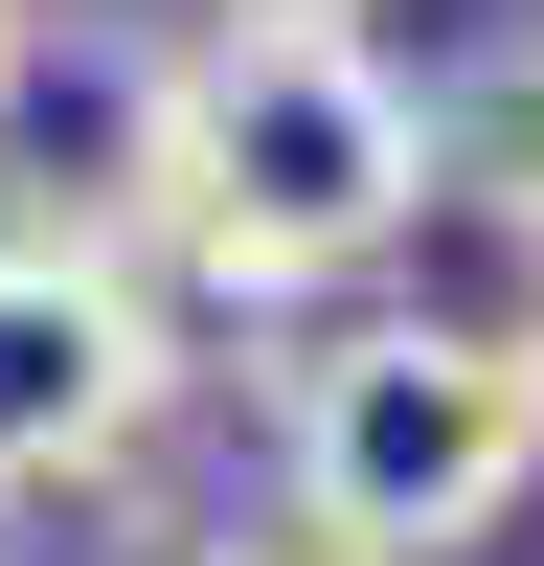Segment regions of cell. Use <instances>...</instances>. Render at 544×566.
<instances>
[{"instance_id": "cell-4", "label": "cell", "mask_w": 544, "mask_h": 566, "mask_svg": "<svg viewBox=\"0 0 544 566\" xmlns=\"http://www.w3.org/2000/svg\"><path fill=\"white\" fill-rule=\"evenodd\" d=\"M205 23H363V0H205Z\"/></svg>"}, {"instance_id": "cell-7", "label": "cell", "mask_w": 544, "mask_h": 566, "mask_svg": "<svg viewBox=\"0 0 544 566\" xmlns=\"http://www.w3.org/2000/svg\"><path fill=\"white\" fill-rule=\"evenodd\" d=\"M0 45H23V0H0Z\"/></svg>"}, {"instance_id": "cell-6", "label": "cell", "mask_w": 544, "mask_h": 566, "mask_svg": "<svg viewBox=\"0 0 544 566\" xmlns=\"http://www.w3.org/2000/svg\"><path fill=\"white\" fill-rule=\"evenodd\" d=\"M205 566H317V544H205Z\"/></svg>"}, {"instance_id": "cell-8", "label": "cell", "mask_w": 544, "mask_h": 566, "mask_svg": "<svg viewBox=\"0 0 544 566\" xmlns=\"http://www.w3.org/2000/svg\"><path fill=\"white\" fill-rule=\"evenodd\" d=\"M0 566H23V544H0Z\"/></svg>"}, {"instance_id": "cell-3", "label": "cell", "mask_w": 544, "mask_h": 566, "mask_svg": "<svg viewBox=\"0 0 544 566\" xmlns=\"http://www.w3.org/2000/svg\"><path fill=\"white\" fill-rule=\"evenodd\" d=\"M159 408H181L159 295H136L114 250H45V227H0V522H23V499H114Z\"/></svg>"}, {"instance_id": "cell-2", "label": "cell", "mask_w": 544, "mask_h": 566, "mask_svg": "<svg viewBox=\"0 0 544 566\" xmlns=\"http://www.w3.org/2000/svg\"><path fill=\"white\" fill-rule=\"evenodd\" d=\"M544 476V386L477 317H317L272 363V499L317 566H453Z\"/></svg>"}, {"instance_id": "cell-1", "label": "cell", "mask_w": 544, "mask_h": 566, "mask_svg": "<svg viewBox=\"0 0 544 566\" xmlns=\"http://www.w3.org/2000/svg\"><path fill=\"white\" fill-rule=\"evenodd\" d=\"M431 91L386 69L363 23H205L181 45V295H227V317H295V295H341L363 250H408L431 227Z\"/></svg>"}, {"instance_id": "cell-5", "label": "cell", "mask_w": 544, "mask_h": 566, "mask_svg": "<svg viewBox=\"0 0 544 566\" xmlns=\"http://www.w3.org/2000/svg\"><path fill=\"white\" fill-rule=\"evenodd\" d=\"M499 340H522V386H544V295H522V317H499Z\"/></svg>"}]
</instances>
